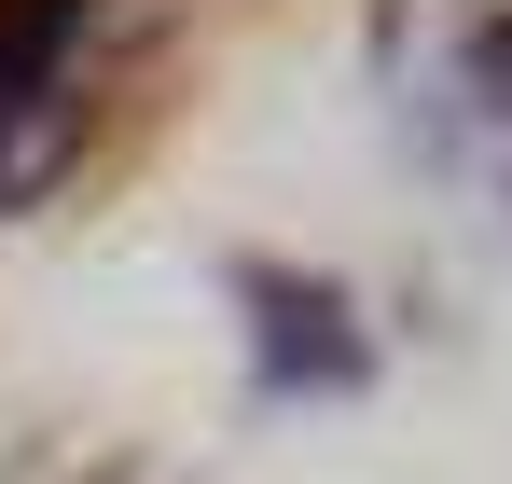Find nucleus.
<instances>
[{"mask_svg": "<svg viewBox=\"0 0 512 484\" xmlns=\"http://www.w3.org/2000/svg\"><path fill=\"white\" fill-rule=\"evenodd\" d=\"M416 111H429V139H443L457 166H485V180L512 194V14H471V28L443 42V70H429Z\"/></svg>", "mask_w": 512, "mask_h": 484, "instance_id": "1", "label": "nucleus"}, {"mask_svg": "<svg viewBox=\"0 0 512 484\" xmlns=\"http://www.w3.org/2000/svg\"><path fill=\"white\" fill-rule=\"evenodd\" d=\"M84 14H97V0H0V166H14V139H28V111L56 97Z\"/></svg>", "mask_w": 512, "mask_h": 484, "instance_id": "2", "label": "nucleus"}]
</instances>
